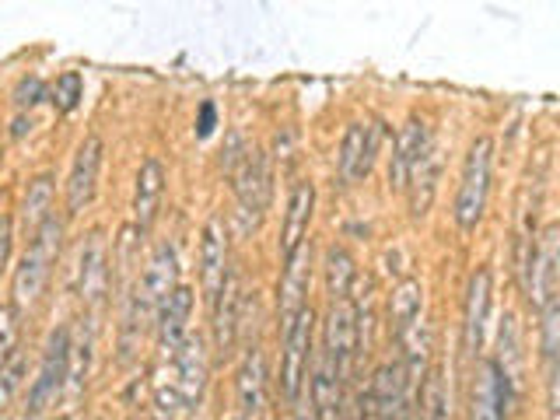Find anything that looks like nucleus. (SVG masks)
I'll use <instances>...</instances> for the list:
<instances>
[{"mask_svg":"<svg viewBox=\"0 0 560 420\" xmlns=\"http://www.w3.org/2000/svg\"><path fill=\"white\" fill-rule=\"evenodd\" d=\"M106 239L102 232H88L81 242V259H77V295L84 301H102L109 284V266H106Z\"/></svg>","mask_w":560,"mask_h":420,"instance_id":"obj_12","label":"nucleus"},{"mask_svg":"<svg viewBox=\"0 0 560 420\" xmlns=\"http://www.w3.org/2000/svg\"><path fill=\"white\" fill-rule=\"evenodd\" d=\"M53 102L60 113H74L77 109V102H81V74L77 70L60 74V81L53 88Z\"/></svg>","mask_w":560,"mask_h":420,"instance_id":"obj_32","label":"nucleus"},{"mask_svg":"<svg viewBox=\"0 0 560 420\" xmlns=\"http://www.w3.org/2000/svg\"><path fill=\"white\" fill-rule=\"evenodd\" d=\"M175 368H179V385L186 392V400L200 396L204 389V371H207V361H204V340L200 337H186L182 347L175 351Z\"/></svg>","mask_w":560,"mask_h":420,"instance_id":"obj_25","label":"nucleus"},{"mask_svg":"<svg viewBox=\"0 0 560 420\" xmlns=\"http://www.w3.org/2000/svg\"><path fill=\"white\" fill-rule=\"evenodd\" d=\"M312 308H301L291 326L284 329V354H280V389L291 403L301 400L305 375H308V354H312Z\"/></svg>","mask_w":560,"mask_h":420,"instance_id":"obj_4","label":"nucleus"},{"mask_svg":"<svg viewBox=\"0 0 560 420\" xmlns=\"http://www.w3.org/2000/svg\"><path fill=\"white\" fill-rule=\"evenodd\" d=\"M431 144L428 137V126L420 120H410L403 126L399 140H396V155H392V165H389V182L396 189H406V179H410V169L417 165V158L424 155V147Z\"/></svg>","mask_w":560,"mask_h":420,"instance_id":"obj_20","label":"nucleus"},{"mask_svg":"<svg viewBox=\"0 0 560 420\" xmlns=\"http://www.w3.org/2000/svg\"><path fill=\"white\" fill-rule=\"evenodd\" d=\"M67 347H70V329L60 326V329L50 333V344H46V351H43L39 375H36V382H32V410L50 407L56 396H60V389H63V382H67Z\"/></svg>","mask_w":560,"mask_h":420,"instance_id":"obj_9","label":"nucleus"},{"mask_svg":"<svg viewBox=\"0 0 560 420\" xmlns=\"http://www.w3.org/2000/svg\"><path fill=\"white\" fill-rule=\"evenodd\" d=\"M498 368H501L508 389L518 385V375H522V351H518V329H515V319H511V315H504V322H501V361H498Z\"/></svg>","mask_w":560,"mask_h":420,"instance_id":"obj_30","label":"nucleus"},{"mask_svg":"<svg viewBox=\"0 0 560 420\" xmlns=\"http://www.w3.org/2000/svg\"><path fill=\"white\" fill-rule=\"evenodd\" d=\"M410 378L399 361L382 364L368 389V414L372 420H410Z\"/></svg>","mask_w":560,"mask_h":420,"instance_id":"obj_6","label":"nucleus"},{"mask_svg":"<svg viewBox=\"0 0 560 420\" xmlns=\"http://www.w3.org/2000/svg\"><path fill=\"white\" fill-rule=\"evenodd\" d=\"M312 200H316V189L312 182H298L294 193H291V203H287V218H284V239H280V252L284 259L298 252V245L308 239V221H312Z\"/></svg>","mask_w":560,"mask_h":420,"instance_id":"obj_19","label":"nucleus"},{"mask_svg":"<svg viewBox=\"0 0 560 420\" xmlns=\"http://www.w3.org/2000/svg\"><path fill=\"white\" fill-rule=\"evenodd\" d=\"M214 126H218V106H214V102H204V106H200L196 133H200V137H211V133H214Z\"/></svg>","mask_w":560,"mask_h":420,"instance_id":"obj_35","label":"nucleus"},{"mask_svg":"<svg viewBox=\"0 0 560 420\" xmlns=\"http://www.w3.org/2000/svg\"><path fill=\"white\" fill-rule=\"evenodd\" d=\"M0 155H4V147H0Z\"/></svg>","mask_w":560,"mask_h":420,"instance_id":"obj_38","label":"nucleus"},{"mask_svg":"<svg viewBox=\"0 0 560 420\" xmlns=\"http://www.w3.org/2000/svg\"><path fill=\"white\" fill-rule=\"evenodd\" d=\"M235 176V196H238V214L245 225H256L267 210V196H270V169L263 151H245L242 165L231 172Z\"/></svg>","mask_w":560,"mask_h":420,"instance_id":"obj_8","label":"nucleus"},{"mask_svg":"<svg viewBox=\"0 0 560 420\" xmlns=\"http://www.w3.org/2000/svg\"><path fill=\"white\" fill-rule=\"evenodd\" d=\"M175 273H179V270H175V249H172L168 242H162V245L155 249L148 270H144V281H140L137 291L130 295L137 315H140V322L151 319V315H158V308L168 301V295L179 288V284H175Z\"/></svg>","mask_w":560,"mask_h":420,"instance_id":"obj_5","label":"nucleus"},{"mask_svg":"<svg viewBox=\"0 0 560 420\" xmlns=\"http://www.w3.org/2000/svg\"><path fill=\"white\" fill-rule=\"evenodd\" d=\"M438 169H442V155L435 144L424 147V155L417 158V165L410 169V179H406V189H410V210L420 218L428 214L431 200H435V189H438Z\"/></svg>","mask_w":560,"mask_h":420,"instance_id":"obj_21","label":"nucleus"},{"mask_svg":"<svg viewBox=\"0 0 560 420\" xmlns=\"http://www.w3.org/2000/svg\"><path fill=\"white\" fill-rule=\"evenodd\" d=\"M11 256V218H0V270L7 266Z\"/></svg>","mask_w":560,"mask_h":420,"instance_id":"obj_36","label":"nucleus"},{"mask_svg":"<svg viewBox=\"0 0 560 420\" xmlns=\"http://www.w3.org/2000/svg\"><path fill=\"white\" fill-rule=\"evenodd\" d=\"M487 301H491V273L476 270L469 277L466 291V351L476 354L484 344V322H487Z\"/></svg>","mask_w":560,"mask_h":420,"instance_id":"obj_22","label":"nucleus"},{"mask_svg":"<svg viewBox=\"0 0 560 420\" xmlns=\"http://www.w3.org/2000/svg\"><path fill=\"white\" fill-rule=\"evenodd\" d=\"M28 126H32V123H25V120H14V130H11V133H14V137H25V130H28Z\"/></svg>","mask_w":560,"mask_h":420,"instance_id":"obj_37","label":"nucleus"},{"mask_svg":"<svg viewBox=\"0 0 560 420\" xmlns=\"http://www.w3.org/2000/svg\"><path fill=\"white\" fill-rule=\"evenodd\" d=\"M379 155V126L375 123H350L340 144V179L361 182L372 172V162Z\"/></svg>","mask_w":560,"mask_h":420,"instance_id":"obj_10","label":"nucleus"},{"mask_svg":"<svg viewBox=\"0 0 560 420\" xmlns=\"http://www.w3.org/2000/svg\"><path fill=\"white\" fill-rule=\"evenodd\" d=\"M39 99H46V84H43L39 77H25V81L18 84V91H14V106H18V109H32Z\"/></svg>","mask_w":560,"mask_h":420,"instance_id":"obj_34","label":"nucleus"},{"mask_svg":"<svg viewBox=\"0 0 560 420\" xmlns=\"http://www.w3.org/2000/svg\"><path fill=\"white\" fill-rule=\"evenodd\" d=\"M529 266H532V281H529L532 298L540 301V308L554 305L557 301V228L554 225L543 232L540 249H532Z\"/></svg>","mask_w":560,"mask_h":420,"instance_id":"obj_16","label":"nucleus"},{"mask_svg":"<svg viewBox=\"0 0 560 420\" xmlns=\"http://www.w3.org/2000/svg\"><path fill=\"white\" fill-rule=\"evenodd\" d=\"M326 284H330V295L333 301L350 298V284H354V263L343 249H330L326 252Z\"/></svg>","mask_w":560,"mask_h":420,"instance_id":"obj_29","label":"nucleus"},{"mask_svg":"<svg viewBox=\"0 0 560 420\" xmlns=\"http://www.w3.org/2000/svg\"><path fill=\"white\" fill-rule=\"evenodd\" d=\"M200 273H204V298L218 301L221 284L228 277V242H224V228L218 218L207 221L204 228V242H200Z\"/></svg>","mask_w":560,"mask_h":420,"instance_id":"obj_13","label":"nucleus"},{"mask_svg":"<svg viewBox=\"0 0 560 420\" xmlns=\"http://www.w3.org/2000/svg\"><path fill=\"white\" fill-rule=\"evenodd\" d=\"M50 207H53V179L39 176V179L28 182V193H25V203H21V221H25V239L28 242L39 235V228L53 214Z\"/></svg>","mask_w":560,"mask_h":420,"instance_id":"obj_26","label":"nucleus"},{"mask_svg":"<svg viewBox=\"0 0 560 420\" xmlns=\"http://www.w3.org/2000/svg\"><path fill=\"white\" fill-rule=\"evenodd\" d=\"M60 239H63V221L50 214L46 225L39 228V235L28 242L18 270H14V308H25L43 295L50 270H53L56 256H60Z\"/></svg>","mask_w":560,"mask_h":420,"instance_id":"obj_2","label":"nucleus"},{"mask_svg":"<svg viewBox=\"0 0 560 420\" xmlns=\"http://www.w3.org/2000/svg\"><path fill=\"white\" fill-rule=\"evenodd\" d=\"M238 281L235 273H228L221 284V295L214 301V337H218V351L228 354L231 344H235V329H238Z\"/></svg>","mask_w":560,"mask_h":420,"instance_id":"obj_23","label":"nucleus"},{"mask_svg":"<svg viewBox=\"0 0 560 420\" xmlns=\"http://www.w3.org/2000/svg\"><path fill=\"white\" fill-rule=\"evenodd\" d=\"M21 375H25V358L14 351L7 364L0 368V403H7L14 392H18V385H21Z\"/></svg>","mask_w":560,"mask_h":420,"instance_id":"obj_33","label":"nucleus"},{"mask_svg":"<svg viewBox=\"0 0 560 420\" xmlns=\"http://www.w3.org/2000/svg\"><path fill=\"white\" fill-rule=\"evenodd\" d=\"M487 189H491V140L480 137L466 155L462 182H459V193H455V225L462 232L476 228V221L484 218Z\"/></svg>","mask_w":560,"mask_h":420,"instance_id":"obj_3","label":"nucleus"},{"mask_svg":"<svg viewBox=\"0 0 560 420\" xmlns=\"http://www.w3.org/2000/svg\"><path fill=\"white\" fill-rule=\"evenodd\" d=\"M357 344H361V312L350 298L333 301L330 315H326V344L323 354L333 361V368L343 375L350 368V361L357 358Z\"/></svg>","mask_w":560,"mask_h":420,"instance_id":"obj_7","label":"nucleus"},{"mask_svg":"<svg viewBox=\"0 0 560 420\" xmlns=\"http://www.w3.org/2000/svg\"><path fill=\"white\" fill-rule=\"evenodd\" d=\"M511 389L504 382L498 361H484L473 385V420H504Z\"/></svg>","mask_w":560,"mask_h":420,"instance_id":"obj_14","label":"nucleus"},{"mask_svg":"<svg viewBox=\"0 0 560 420\" xmlns=\"http://www.w3.org/2000/svg\"><path fill=\"white\" fill-rule=\"evenodd\" d=\"M420 414L424 420H452V407H448V385L442 368H431L424 375V392H420Z\"/></svg>","mask_w":560,"mask_h":420,"instance_id":"obj_28","label":"nucleus"},{"mask_svg":"<svg viewBox=\"0 0 560 420\" xmlns=\"http://www.w3.org/2000/svg\"><path fill=\"white\" fill-rule=\"evenodd\" d=\"M162 193H165V169L158 158H144L140 172H137V193H133V221L137 232H151L158 207H162Z\"/></svg>","mask_w":560,"mask_h":420,"instance_id":"obj_15","label":"nucleus"},{"mask_svg":"<svg viewBox=\"0 0 560 420\" xmlns=\"http://www.w3.org/2000/svg\"><path fill=\"white\" fill-rule=\"evenodd\" d=\"M392 333L403 347V371L410 378V385L424 375V361H428V326H424V298H420V284L417 281H403L392 291Z\"/></svg>","mask_w":560,"mask_h":420,"instance_id":"obj_1","label":"nucleus"},{"mask_svg":"<svg viewBox=\"0 0 560 420\" xmlns=\"http://www.w3.org/2000/svg\"><path fill=\"white\" fill-rule=\"evenodd\" d=\"M312 403H316V417L336 420L340 417V371L326 354L316 361V375H312Z\"/></svg>","mask_w":560,"mask_h":420,"instance_id":"obj_24","label":"nucleus"},{"mask_svg":"<svg viewBox=\"0 0 560 420\" xmlns=\"http://www.w3.org/2000/svg\"><path fill=\"white\" fill-rule=\"evenodd\" d=\"M238 407H242V417H256L260 407H263V354L260 347H252L245 361H242V371H238Z\"/></svg>","mask_w":560,"mask_h":420,"instance_id":"obj_27","label":"nucleus"},{"mask_svg":"<svg viewBox=\"0 0 560 420\" xmlns=\"http://www.w3.org/2000/svg\"><path fill=\"white\" fill-rule=\"evenodd\" d=\"M305 295H308V242H301L298 252L284 259V284H280V319H284V329L305 308Z\"/></svg>","mask_w":560,"mask_h":420,"instance_id":"obj_17","label":"nucleus"},{"mask_svg":"<svg viewBox=\"0 0 560 420\" xmlns=\"http://www.w3.org/2000/svg\"><path fill=\"white\" fill-rule=\"evenodd\" d=\"M99 165H102V137H84V144L74 155V169L67 179V210L81 214L92 196H95V179H99Z\"/></svg>","mask_w":560,"mask_h":420,"instance_id":"obj_11","label":"nucleus"},{"mask_svg":"<svg viewBox=\"0 0 560 420\" xmlns=\"http://www.w3.org/2000/svg\"><path fill=\"white\" fill-rule=\"evenodd\" d=\"M189 312H193V291L189 288H175L168 301L158 308V329H162V351L168 358H175V351L182 347V340L189 337Z\"/></svg>","mask_w":560,"mask_h":420,"instance_id":"obj_18","label":"nucleus"},{"mask_svg":"<svg viewBox=\"0 0 560 420\" xmlns=\"http://www.w3.org/2000/svg\"><path fill=\"white\" fill-rule=\"evenodd\" d=\"M18 333H21V312L14 305H0V368L18 351Z\"/></svg>","mask_w":560,"mask_h":420,"instance_id":"obj_31","label":"nucleus"}]
</instances>
